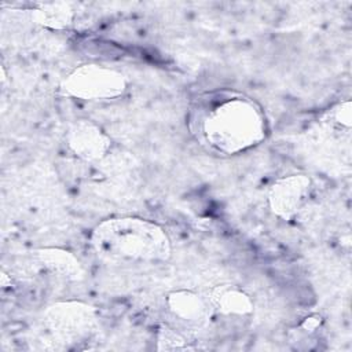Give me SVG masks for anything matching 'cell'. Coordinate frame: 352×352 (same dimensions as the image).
<instances>
[{
  "instance_id": "1",
  "label": "cell",
  "mask_w": 352,
  "mask_h": 352,
  "mask_svg": "<svg viewBox=\"0 0 352 352\" xmlns=\"http://www.w3.org/2000/svg\"><path fill=\"white\" fill-rule=\"evenodd\" d=\"M91 245L103 260L122 264H160L172 256L166 231L157 223L132 217H111L91 234Z\"/></svg>"
},
{
  "instance_id": "3",
  "label": "cell",
  "mask_w": 352,
  "mask_h": 352,
  "mask_svg": "<svg viewBox=\"0 0 352 352\" xmlns=\"http://www.w3.org/2000/svg\"><path fill=\"white\" fill-rule=\"evenodd\" d=\"M43 324L58 348H69L91 340L98 333L99 316L95 307L84 301H56L44 309Z\"/></svg>"
},
{
  "instance_id": "5",
  "label": "cell",
  "mask_w": 352,
  "mask_h": 352,
  "mask_svg": "<svg viewBox=\"0 0 352 352\" xmlns=\"http://www.w3.org/2000/svg\"><path fill=\"white\" fill-rule=\"evenodd\" d=\"M314 183L305 173H293L276 179L267 194L270 210L279 219L289 221L297 217L311 201Z\"/></svg>"
},
{
  "instance_id": "11",
  "label": "cell",
  "mask_w": 352,
  "mask_h": 352,
  "mask_svg": "<svg viewBox=\"0 0 352 352\" xmlns=\"http://www.w3.org/2000/svg\"><path fill=\"white\" fill-rule=\"evenodd\" d=\"M191 338L177 327L170 324H161L157 333L158 351H195L199 346L192 344Z\"/></svg>"
},
{
  "instance_id": "12",
  "label": "cell",
  "mask_w": 352,
  "mask_h": 352,
  "mask_svg": "<svg viewBox=\"0 0 352 352\" xmlns=\"http://www.w3.org/2000/svg\"><path fill=\"white\" fill-rule=\"evenodd\" d=\"M322 124L333 131V132H341L342 131H351L352 128V103L351 100H342L331 106L322 117Z\"/></svg>"
},
{
  "instance_id": "14",
  "label": "cell",
  "mask_w": 352,
  "mask_h": 352,
  "mask_svg": "<svg viewBox=\"0 0 352 352\" xmlns=\"http://www.w3.org/2000/svg\"><path fill=\"white\" fill-rule=\"evenodd\" d=\"M0 283H1V287H8V286H11V278L6 274V271H1Z\"/></svg>"
},
{
  "instance_id": "4",
  "label": "cell",
  "mask_w": 352,
  "mask_h": 352,
  "mask_svg": "<svg viewBox=\"0 0 352 352\" xmlns=\"http://www.w3.org/2000/svg\"><path fill=\"white\" fill-rule=\"evenodd\" d=\"M60 89L67 96L80 100H113L125 94L128 89V78L114 67L85 63L73 69L60 81Z\"/></svg>"
},
{
  "instance_id": "9",
  "label": "cell",
  "mask_w": 352,
  "mask_h": 352,
  "mask_svg": "<svg viewBox=\"0 0 352 352\" xmlns=\"http://www.w3.org/2000/svg\"><path fill=\"white\" fill-rule=\"evenodd\" d=\"M33 256L47 272L62 280L78 282L85 276V270L80 260L66 249L40 248L34 250Z\"/></svg>"
},
{
  "instance_id": "8",
  "label": "cell",
  "mask_w": 352,
  "mask_h": 352,
  "mask_svg": "<svg viewBox=\"0 0 352 352\" xmlns=\"http://www.w3.org/2000/svg\"><path fill=\"white\" fill-rule=\"evenodd\" d=\"M214 312L224 316H248L254 311L252 296L232 283H217L205 292Z\"/></svg>"
},
{
  "instance_id": "7",
  "label": "cell",
  "mask_w": 352,
  "mask_h": 352,
  "mask_svg": "<svg viewBox=\"0 0 352 352\" xmlns=\"http://www.w3.org/2000/svg\"><path fill=\"white\" fill-rule=\"evenodd\" d=\"M69 150L81 161L95 164L103 161L111 150V138L92 120H76L66 132Z\"/></svg>"
},
{
  "instance_id": "6",
  "label": "cell",
  "mask_w": 352,
  "mask_h": 352,
  "mask_svg": "<svg viewBox=\"0 0 352 352\" xmlns=\"http://www.w3.org/2000/svg\"><path fill=\"white\" fill-rule=\"evenodd\" d=\"M165 305L169 315L184 330L205 329L214 309L205 293L191 289H176L166 294Z\"/></svg>"
},
{
  "instance_id": "10",
  "label": "cell",
  "mask_w": 352,
  "mask_h": 352,
  "mask_svg": "<svg viewBox=\"0 0 352 352\" xmlns=\"http://www.w3.org/2000/svg\"><path fill=\"white\" fill-rule=\"evenodd\" d=\"M34 23L50 30H66L73 25L74 10L67 1L37 3L30 10Z\"/></svg>"
},
{
  "instance_id": "2",
  "label": "cell",
  "mask_w": 352,
  "mask_h": 352,
  "mask_svg": "<svg viewBox=\"0 0 352 352\" xmlns=\"http://www.w3.org/2000/svg\"><path fill=\"white\" fill-rule=\"evenodd\" d=\"M206 142L223 154L250 150L265 139L267 122L261 107L242 98L227 99L216 104L202 121Z\"/></svg>"
},
{
  "instance_id": "13",
  "label": "cell",
  "mask_w": 352,
  "mask_h": 352,
  "mask_svg": "<svg viewBox=\"0 0 352 352\" xmlns=\"http://www.w3.org/2000/svg\"><path fill=\"white\" fill-rule=\"evenodd\" d=\"M322 322H323V319L319 314H312V315H308L302 319L300 327L307 333H314L315 330H318L320 327Z\"/></svg>"
}]
</instances>
